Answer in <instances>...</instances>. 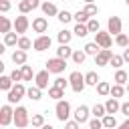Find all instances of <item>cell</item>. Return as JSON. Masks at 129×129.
<instances>
[{"label":"cell","instance_id":"6da1fadb","mask_svg":"<svg viewBox=\"0 0 129 129\" xmlns=\"http://www.w3.org/2000/svg\"><path fill=\"white\" fill-rule=\"evenodd\" d=\"M14 125H16V129H24L26 125H30V117H28V109L26 107L18 105L14 109Z\"/></svg>","mask_w":129,"mask_h":129},{"label":"cell","instance_id":"7a4b0ae2","mask_svg":"<svg viewBox=\"0 0 129 129\" xmlns=\"http://www.w3.org/2000/svg\"><path fill=\"white\" fill-rule=\"evenodd\" d=\"M54 115H56V119H58V121L67 123V121L71 119V103H69V101H64V99L56 101V107H54Z\"/></svg>","mask_w":129,"mask_h":129},{"label":"cell","instance_id":"3957f363","mask_svg":"<svg viewBox=\"0 0 129 129\" xmlns=\"http://www.w3.org/2000/svg\"><path fill=\"white\" fill-rule=\"evenodd\" d=\"M69 83H71V89H73L75 93H83L85 87H87V83H85V75H81L79 71H73V73L69 75Z\"/></svg>","mask_w":129,"mask_h":129},{"label":"cell","instance_id":"277c9868","mask_svg":"<svg viewBox=\"0 0 129 129\" xmlns=\"http://www.w3.org/2000/svg\"><path fill=\"white\" fill-rule=\"evenodd\" d=\"M26 91H28V89H26V87H24L22 83H16V85H14V87H12L10 91H8V95H6L8 103H10V105L18 103V101H20V99H22V97L26 95Z\"/></svg>","mask_w":129,"mask_h":129},{"label":"cell","instance_id":"5b68a950","mask_svg":"<svg viewBox=\"0 0 129 129\" xmlns=\"http://www.w3.org/2000/svg\"><path fill=\"white\" fill-rule=\"evenodd\" d=\"M64 69H67V60H64V58L54 56V58H48V60H46V71L52 73V75H60Z\"/></svg>","mask_w":129,"mask_h":129},{"label":"cell","instance_id":"8992f818","mask_svg":"<svg viewBox=\"0 0 129 129\" xmlns=\"http://www.w3.org/2000/svg\"><path fill=\"white\" fill-rule=\"evenodd\" d=\"M10 123H14V109L10 107V103H6L0 107V125L8 127Z\"/></svg>","mask_w":129,"mask_h":129},{"label":"cell","instance_id":"52a82bcc","mask_svg":"<svg viewBox=\"0 0 129 129\" xmlns=\"http://www.w3.org/2000/svg\"><path fill=\"white\" fill-rule=\"evenodd\" d=\"M28 28H30V20H28V16H26V14L16 16V20H14V32L20 34V36H24V32H26Z\"/></svg>","mask_w":129,"mask_h":129},{"label":"cell","instance_id":"ba28073f","mask_svg":"<svg viewBox=\"0 0 129 129\" xmlns=\"http://www.w3.org/2000/svg\"><path fill=\"white\" fill-rule=\"evenodd\" d=\"M123 22H121V18L119 16H111L109 20H107V32L111 34V36H117V34H121L123 30Z\"/></svg>","mask_w":129,"mask_h":129},{"label":"cell","instance_id":"9c48e42d","mask_svg":"<svg viewBox=\"0 0 129 129\" xmlns=\"http://www.w3.org/2000/svg\"><path fill=\"white\" fill-rule=\"evenodd\" d=\"M50 44H52V38H50V36H46V34H40V36H36V38H34L32 48H34L36 52H42V50L50 48Z\"/></svg>","mask_w":129,"mask_h":129},{"label":"cell","instance_id":"30bf717a","mask_svg":"<svg viewBox=\"0 0 129 129\" xmlns=\"http://www.w3.org/2000/svg\"><path fill=\"white\" fill-rule=\"evenodd\" d=\"M95 42H97L101 48H111L113 38H111V34H109L107 30H99V32L95 34Z\"/></svg>","mask_w":129,"mask_h":129},{"label":"cell","instance_id":"8fae6325","mask_svg":"<svg viewBox=\"0 0 129 129\" xmlns=\"http://www.w3.org/2000/svg\"><path fill=\"white\" fill-rule=\"evenodd\" d=\"M32 30H34V32H38V36H40V34H44V32L48 30V20H46L44 16H36V18L32 20Z\"/></svg>","mask_w":129,"mask_h":129},{"label":"cell","instance_id":"7c38bea8","mask_svg":"<svg viewBox=\"0 0 129 129\" xmlns=\"http://www.w3.org/2000/svg\"><path fill=\"white\" fill-rule=\"evenodd\" d=\"M111 56H113L111 48H101V52L95 56V64H97V67H107L109 60H111Z\"/></svg>","mask_w":129,"mask_h":129},{"label":"cell","instance_id":"4fadbf2b","mask_svg":"<svg viewBox=\"0 0 129 129\" xmlns=\"http://www.w3.org/2000/svg\"><path fill=\"white\" fill-rule=\"evenodd\" d=\"M48 75H50V73H48L46 69H44V71H38L36 77H34V87H38V89H48V81H50Z\"/></svg>","mask_w":129,"mask_h":129},{"label":"cell","instance_id":"5bb4252c","mask_svg":"<svg viewBox=\"0 0 129 129\" xmlns=\"http://www.w3.org/2000/svg\"><path fill=\"white\" fill-rule=\"evenodd\" d=\"M89 113H91V109H89L87 105H79V107L75 109V121L87 123V121H89Z\"/></svg>","mask_w":129,"mask_h":129},{"label":"cell","instance_id":"9a60e30c","mask_svg":"<svg viewBox=\"0 0 129 129\" xmlns=\"http://www.w3.org/2000/svg\"><path fill=\"white\" fill-rule=\"evenodd\" d=\"M105 109H107V115H115V113H119V111H121V103H119V99L109 97L107 103H105Z\"/></svg>","mask_w":129,"mask_h":129},{"label":"cell","instance_id":"2e32d148","mask_svg":"<svg viewBox=\"0 0 129 129\" xmlns=\"http://www.w3.org/2000/svg\"><path fill=\"white\" fill-rule=\"evenodd\" d=\"M40 10H42V14H44V16H58V12H60V10L56 8V4H54V2H48V0H46V2H42Z\"/></svg>","mask_w":129,"mask_h":129},{"label":"cell","instance_id":"e0dca14e","mask_svg":"<svg viewBox=\"0 0 129 129\" xmlns=\"http://www.w3.org/2000/svg\"><path fill=\"white\" fill-rule=\"evenodd\" d=\"M12 62H14V64H18V67L26 64V50H20V48H16V50L12 52Z\"/></svg>","mask_w":129,"mask_h":129},{"label":"cell","instance_id":"ac0fdd59","mask_svg":"<svg viewBox=\"0 0 129 129\" xmlns=\"http://www.w3.org/2000/svg\"><path fill=\"white\" fill-rule=\"evenodd\" d=\"M83 50L87 52V56H97V54L101 52V46H99V44L93 40V42H87V44L83 46Z\"/></svg>","mask_w":129,"mask_h":129},{"label":"cell","instance_id":"d6986e66","mask_svg":"<svg viewBox=\"0 0 129 129\" xmlns=\"http://www.w3.org/2000/svg\"><path fill=\"white\" fill-rule=\"evenodd\" d=\"M73 52H75V50H73L69 44H60V46L56 48V56H58V58H64V60H67V58H71V56H73Z\"/></svg>","mask_w":129,"mask_h":129},{"label":"cell","instance_id":"ffe728a7","mask_svg":"<svg viewBox=\"0 0 129 129\" xmlns=\"http://www.w3.org/2000/svg\"><path fill=\"white\" fill-rule=\"evenodd\" d=\"M85 83H87L89 87H97V85L101 83V79H99V75H97L95 71H89V73H85Z\"/></svg>","mask_w":129,"mask_h":129},{"label":"cell","instance_id":"44dd1931","mask_svg":"<svg viewBox=\"0 0 129 129\" xmlns=\"http://www.w3.org/2000/svg\"><path fill=\"white\" fill-rule=\"evenodd\" d=\"M14 87V81L10 79V75H0V91H10Z\"/></svg>","mask_w":129,"mask_h":129},{"label":"cell","instance_id":"7402d4cb","mask_svg":"<svg viewBox=\"0 0 129 129\" xmlns=\"http://www.w3.org/2000/svg\"><path fill=\"white\" fill-rule=\"evenodd\" d=\"M71 38H73V30H60L58 34H56V40H58V44H69L71 42Z\"/></svg>","mask_w":129,"mask_h":129},{"label":"cell","instance_id":"603a6c76","mask_svg":"<svg viewBox=\"0 0 129 129\" xmlns=\"http://www.w3.org/2000/svg\"><path fill=\"white\" fill-rule=\"evenodd\" d=\"M127 79H129V75L123 71V69H119L117 73H115V77H113V81H115V85H127Z\"/></svg>","mask_w":129,"mask_h":129},{"label":"cell","instance_id":"cb8c5ba5","mask_svg":"<svg viewBox=\"0 0 129 129\" xmlns=\"http://www.w3.org/2000/svg\"><path fill=\"white\" fill-rule=\"evenodd\" d=\"M91 113H93V117H99V119H103V117L107 115V109H105V105H101V103H95V105L91 107Z\"/></svg>","mask_w":129,"mask_h":129},{"label":"cell","instance_id":"d4e9b609","mask_svg":"<svg viewBox=\"0 0 129 129\" xmlns=\"http://www.w3.org/2000/svg\"><path fill=\"white\" fill-rule=\"evenodd\" d=\"M18 34L16 32H8V34H4V44L6 46H18Z\"/></svg>","mask_w":129,"mask_h":129},{"label":"cell","instance_id":"484cf974","mask_svg":"<svg viewBox=\"0 0 129 129\" xmlns=\"http://www.w3.org/2000/svg\"><path fill=\"white\" fill-rule=\"evenodd\" d=\"M26 97H28L30 101H40V97H42V89H38V87H30V89L26 91Z\"/></svg>","mask_w":129,"mask_h":129},{"label":"cell","instance_id":"4316f807","mask_svg":"<svg viewBox=\"0 0 129 129\" xmlns=\"http://www.w3.org/2000/svg\"><path fill=\"white\" fill-rule=\"evenodd\" d=\"M103 127H105V129H115V127H119L115 115H105V117H103Z\"/></svg>","mask_w":129,"mask_h":129},{"label":"cell","instance_id":"83f0119b","mask_svg":"<svg viewBox=\"0 0 129 129\" xmlns=\"http://www.w3.org/2000/svg\"><path fill=\"white\" fill-rule=\"evenodd\" d=\"M71 58H73V62H75V64H83V62H85V58H87V52H85V50H81V48H77V50L73 52V56H71Z\"/></svg>","mask_w":129,"mask_h":129},{"label":"cell","instance_id":"f1b7e54d","mask_svg":"<svg viewBox=\"0 0 129 129\" xmlns=\"http://www.w3.org/2000/svg\"><path fill=\"white\" fill-rule=\"evenodd\" d=\"M97 93H99L101 97H107V95H111V85H109L107 81H101V83L97 85Z\"/></svg>","mask_w":129,"mask_h":129},{"label":"cell","instance_id":"f546056e","mask_svg":"<svg viewBox=\"0 0 129 129\" xmlns=\"http://www.w3.org/2000/svg\"><path fill=\"white\" fill-rule=\"evenodd\" d=\"M75 20H77V24H87V22L91 20V16H89L85 10H77V12H75Z\"/></svg>","mask_w":129,"mask_h":129},{"label":"cell","instance_id":"4dcf8cb0","mask_svg":"<svg viewBox=\"0 0 129 129\" xmlns=\"http://www.w3.org/2000/svg\"><path fill=\"white\" fill-rule=\"evenodd\" d=\"M12 26H14V22H10L6 16H2V18H0V32H2V34H8Z\"/></svg>","mask_w":129,"mask_h":129},{"label":"cell","instance_id":"1f68e13d","mask_svg":"<svg viewBox=\"0 0 129 129\" xmlns=\"http://www.w3.org/2000/svg\"><path fill=\"white\" fill-rule=\"evenodd\" d=\"M73 34H75V36H79V38H85V36L89 34V28H87V24H77V26L73 28Z\"/></svg>","mask_w":129,"mask_h":129},{"label":"cell","instance_id":"d6a6232c","mask_svg":"<svg viewBox=\"0 0 129 129\" xmlns=\"http://www.w3.org/2000/svg\"><path fill=\"white\" fill-rule=\"evenodd\" d=\"M32 44H34V40H30L28 36H20L18 38V48L20 50H28V48H32Z\"/></svg>","mask_w":129,"mask_h":129},{"label":"cell","instance_id":"836d02e7","mask_svg":"<svg viewBox=\"0 0 129 129\" xmlns=\"http://www.w3.org/2000/svg\"><path fill=\"white\" fill-rule=\"evenodd\" d=\"M20 71H22V79H24V81H32V77H36L30 64H22V67H20Z\"/></svg>","mask_w":129,"mask_h":129},{"label":"cell","instance_id":"e575fe53","mask_svg":"<svg viewBox=\"0 0 129 129\" xmlns=\"http://www.w3.org/2000/svg\"><path fill=\"white\" fill-rule=\"evenodd\" d=\"M48 97L54 99V101H60V99L64 97V91L58 89V87H50V89H48Z\"/></svg>","mask_w":129,"mask_h":129},{"label":"cell","instance_id":"d590c367","mask_svg":"<svg viewBox=\"0 0 129 129\" xmlns=\"http://www.w3.org/2000/svg\"><path fill=\"white\" fill-rule=\"evenodd\" d=\"M56 18H58V22H62V24H69V22H71V20L75 18V14H71L69 10H60Z\"/></svg>","mask_w":129,"mask_h":129},{"label":"cell","instance_id":"8d00e7d4","mask_svg":"<svg viewBox=\"0 0 129 129\" xmlns=\"http://www.w3.org/2000/svg\"><path fill=\"white\" fill-rule=\"evenodd\" d=\"M115 42H117V46L127 48V46H129V36H127L125 32H121V34H117V36H115Z\"/></svg>","mask_w":129,"mask_h":129},{"label":"cell","instance_id":"74e56055","mask_svg":"<svg viewBox=\"0 0 129 129\" xmlns=\"http://www.w3.org/2000/svg\"><path fill=\"white\" fill-rule=\"evenodd\" d=\"M123 62H125V60H123V54H113L111 60H109V64H111L113 69H117V71L123 67Z\"/></svg>","mask_w":129,"mask_h":129},{"label":"cell","instance_id":"f35d334b","mask_svg":"<svg viewBox=\"0 0 129 129\" xmlns=\"http://www.w3.org/2000/svg\"><path fill=\"white\" fill-rule=\"evenodd\" d=\"M127 91H125V87L123 85H111V97H115V99H119V97H123Z\"/></svg>","mask_w":129,"mask_h":129},{"label":"cell","instance_id":"ab89813d","mask_svg":"<svg viewBox=\"0 0 129 129\" xmlns=\"http://www.w3.org/2000/svg\"><path fill=\"white\" fill-rule=\"evenodd\" d=\"M30 125H32V127H42V125H44V115H42V113H36V115H32V119H30Z\"/></svg>","mask_w":129,"mask_h":129},{"label":"cell","instance_id":"60d3db41","mask_svg":"<svg viewBox=\"0 0 129 129\" xmlns=\"http://www.w3.org/2000/svg\"><path fill=\"white\" fill-rule=\"evenodd\" d=\"M87 28H89V32L97 34V32L101 30V26H99V20H97V18H91V20L87 22Z\"/></svg>","mask_w":129,"mask_h":129},{"label":"cell","instance_id":"b9f144b4","mask_svg":"<svg viewBox=\"0 0 129 129\" xmlns=\"http://www.w3.org/2000/svg\"><path fill=\"white\" fill-rule=\"evenodd\" d=\"M91 18H97V14H99V8L95 6V4H85V8H83Z\"/></svg>","mask_w":129,"mask_h":129},{"label":"cell","instance_id":"7bdbcfd3","mask_svg":"<svg viewBox=\"0 0 129 129\" xmlns=\"http://www.w3.org/2000/svg\"><path fill=\"white\" fill-rule=\"evenodd\" d=\"M18 10H20V14H28L32 10V6L28 4V0H20L18 2Z\"/></svg>","mask_w":129,"mask_h":129},{"label":"cell","instance_id":"ee69618b","mask_svg":"<svg viewBox=\"0 0 129 129\" xmlns=\"http://www.w3.org/2000/svg\"><path fill=\"white\" fill-rule=\"evenodd\" d=\"M52 87H58V89H62V91H64L67 87H71V83H69L67 79H62V77H56V79H54V85H52Z\"/></svg>","mask_w":129,"mask_h":129},{"label":"cell","instance_id":"f6af8a7d","mask_svg":"<svg viewBox=\"0 0 129 129\" xmlns=\"http://www.w3.org/2000/svg\"><path fill=\"white\" fill-rule=\"evenodd\" d=\"M89 127H91V129H105V127H103V119H99V117L89 119Z\"/></svg>","mask_w":129,"mask_h":129},{"label":"cell","instance_id":"bcb514c9","mask_svg":"<svg viewBox=\"0 0 129 129\" xmlns=\"http://www.w3.org/2000/svg\"><path fill=\"white\" fill-rule=\"evenodd\" d=\"M10 79L14 81V85L20 83V81H24V79H22V71H20V69H14V71L10 73Z\"/></svg>","mask_w":129,"mask_h":129},{"label":"cell","instance_id":"7dc6e473","mask_svg":"<svg viewBox=\"0 0 129 129\" xmlns=\"http://www.w3.org/2000/svg\"><path fill=\"white\" fill-rule=\"evenodd\" d=\"M64 129H81V123L75 121V119H69V121L64 123Z\"/></svg>","mask_w":129,"mask_h":129},{"label":"cell","instance_id":"c3c4849f","mask_svg":"<svg viewBox=\"0 0 129 129\" xmlns=\"http://www.w3.org/2000/svg\"><path fill=\"white\" fill-rule=\"evenodd\" d=\"M10 10V0H0V12H8Z\"/></svg>","mask_w":129,"mask_h":129},{"label":"cell","instance_id":"681fc988","mask_svg":"<svg viewBox=\"0 0 129 129\" xmlns=\"http://www.w3.org/2000/svg\"><path fill=\"white\" fill-rule=\"evenodd\" d=\"M121 113H123L125 117H129V101H127V103H121Z\"/></svg>","mask_w":129,"mask_h":129},{"label":"cell","instance_id":"f907efd6","mask_svg":"<svg viewBox=\"0 0 129 129\" xmlns=\"http://www.w3.org/2000/svg\"><path fill=\"white\" fill-rule=\"evenodd\" d=\"M28 4L32 6V10H34V8H40V6H42V2H40V0H28Z\"/></svg>","mask_w":129,"mask_h":129},{"label":"cell","instance_id":"816d5d0a","mask_svg":"<svg viewBox=\"0 0 129 129\" xmlns=\"http://www.w3.org/2000/svg\"><path fill=\"white\" fill-rule=\"evenodd\" d=\"M123 60H125V62H129V46H127V48H123Z\"/></svg>","mask_w":129,"mask_h":129},{"label":"cell","instance_id":"f5cc1de1","mask_svg":"<svg viewBox=\"0 0 129 129\" xmlns=\"http://www.w3.org/2000/svg\"><path fill=\"white\" fill-rule=\"evenodd\" d=\"M117 129H129V119H127V121H123V123H121Z\"/></svg>","mask_w":129,"mask_h":129},{"label":"cell","instance_id":"db71d44e","mask_svg":"<svg viewBox=\"0 0 129 129\" xmlns=\"http://www.w3.org/2000/svg\"><path fill=\"white\" fill-rule=\"evenodd\" d=\"M40 129H54V127H52V125H48V123H44V125H42Z\"/></svg>","mask_w":129,"mask_h":129},{"label":"cell","instance_id":"11a10c76","mask_svg":"<svg viewBox=\"0 0 129 129\" xmlns=\"http://www.w3.org/2000/svg\"><path fill=\"white\" fill-rule=\"evenodd\" d=\"M85 4H95V0H83Z\"/></svg>","mask_w":129,"mask_h":129},{"label":"cell","instance_id":"9f6ffc18","mask_svg":"<svg viewBox=\"0 0 129 129\" xmlns=\"http://www.w3.org/2000/svg\"><path fill=\"white\" fill-rule=\"evenodd\" d=\"M125 91H127V93H129V83H127V87H125Z\"/></svg>","mask_w":129,"mask_h":129},{"label":"cell","instance_id":"6f0895ef","mask_svg":"<svg viewBox=\"0 0 129 129\" xmlns=\"http://www.w3.org/2000/svg\"><path fill=\"white\" fill-rule=\"evenodd\" d=\"M125 4H127V6H129V0H125Z\"/></svg>","mask_w":129,"mask_h":129},{"label":"cell","instance_id":"680465c9","mask_svg":"<svg viewBox=\"0 0 129 129\" xmlns=\"http://www.w3.org/2000/svg\"><path fill=\"white\" fill-rule=\"evenodd\" d=\"M85 129H91V127H85Z\"/></svg>","mask_w":129,"mask_h":129},{"label":"cell","instance_id":"91938a15","mask_svg":"<svg viewBox=\"0 0 129 129\" xmlns=\"http://www.w3.org/2000/svg\"><path fill=\"white\" fill-rule=\"evenodd\" d=\"M2 129H6V127H2Z\"/></svg>","mask_w":129,"mask_h":129},{"label":"cell","instance_id":"94428289","mask_svg":"<svg viewBox=\"0 0 129 129\" xmlns=\"http://www.w3.org/2000/svg\"><path fill=\"white\" fill-rule=\"evenodd\" d=\"M16 2H20V0H16Z\"/></svg>","mask_w":129,"mask_h":129}]
</instances>
